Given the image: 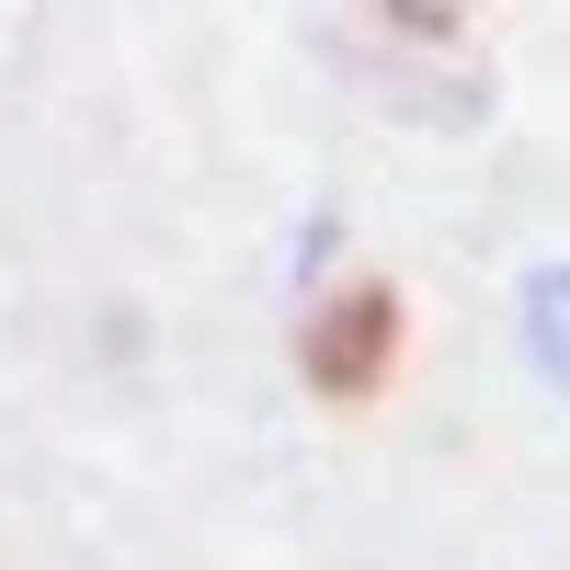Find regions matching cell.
<instances>
[{
	"label": "cell",
	"mask_w": 570,
	"mask_h": 570,
	"mask_svg": "<svg viewBox=\"0 0 570 570\" xmlns=\"http://www.w3.org/2000/svg\"><path fill=\"white\" fill-rule=\"evenodd\" d=\"M525 343H537V365H548L559 389H570V263L525 285Z\"/></svg>",
	"instance_id": "2"
},
{
	"label": "cell",
	"mask_w": 570,
	"mask_h": 570,
	"mask_svg": "<svg viewBox=\"0 0 570 570\" xmlns=\"http://www.w3.org/2000/svg\"><path fill=\"white\" fill-rule=\"evenodd\" d=\"M400 343H411L400 285H389V274H343V285L308 308V331H297V376H308L320 411H365V400L400 376Z\"/></svg>",
	"instance_id": "1"
}]
</instances>
